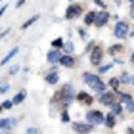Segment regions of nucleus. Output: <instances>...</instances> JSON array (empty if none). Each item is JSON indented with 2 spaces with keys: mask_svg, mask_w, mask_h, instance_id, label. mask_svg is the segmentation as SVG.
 I'll use <instances>...</instances> for the list:
<instances>
[{
  "mask_svg": "<svg viewBox=\"0 0 134 134\" xmlns=\"http://www.w3.org/2000/svg\"><path fill=\"white\" fill-rule=\"evenodd\" d=\"M107 84L113 88V92H117V94H119V88H121V79H119V77H113V79H109V82H107Z\"/></svg>",
  "mask_w": 134,
  "mask_h": 134,
  "instance_id": "a211bd4d",
  "label": "nucleus"
},
{
  "mask_svg": "<svg viewBox=\"0 0 134 134\" xmlns=\"http://www.w3.org/2000/svg\"><path fill=\"white\" fill-rule=\"evenodd\" d=\"M107 126V129H115V125H117V115L115 113H105V123H103Z\"/></svg>",
  "mask_w": 134,
  "mask_h": 134,
  "instance_id": "2eb2a0df",
  "label": "nucleus"
},
{
  "mask_svg": "<svg viewBox=\"0 0 134 134\" xmlns=\"http://www.w3.org/2000/svg\"><path fill=\"white\" fill-rule=\"evenodd\" d=\"M109 12L107 10H102V12H98V15H96V23L94 25L96 27H103V25H107V21H109Z\"/></svg>",
  "mask_w": 134,
  "mask_h": 134,
  "instance_id": "9b49d317",
  "label": "nucleus"
},
{
  "mask_svg": "<svg viewBox=\"0 0 134 134\" xmlns=\"http://www.w3.org/2000/svg\"><path fill=\"white\" fill-rule=\"evenodd\" d=\"M15 125H17V121L15 119H12V117H4L2 121H0V129H2L4 132H8L12 129H15Z\"/></svg>",
  "mask_w": 134,
  "mask_h": 134,
  "instance_id": "f8f14e48",
  "label": "nucleus"
},
{
  "mask_svg": "<svg viewBox=\"0 0 134 134\" xmlns=\"http://www.w3.org/2000/svg\"><path fill=\"white\" fill-rule=\"evenodd\" d=\"M59 67H67V69L75 67V58H73V54H63L62 59H59Z\"/></svg>",
  "mask_w": 134,
  "mask_h": 134,
  "instance_id": "ddd939ff",
  "label": "nucleus"
},
{
  "mask_svg": "<svg viewBox=\"0 0 134 134\" xmlns=\"http://www.w3.org/2000/svg\"><path fill=\"white\" fill-rule=\"evenodd\" d=\"M25 2H27V0H17V4H15V6H17V8H21V6L25 4Z\"/></svg>",
  "mask_w": 134,
  "mask_h": 134,
  "instance_id": "f704fd0d",
  "label": "nucleus"
},
{
  "mask_svg": "<svg viewBox=\"0 0 134 134\" xmlns=\"http://www.w3.org/2000/svg\"><path fill=\"white\" fill-rule=\"evenodd\" d=\"M130 2H134V0H130Z\"/></svg>",
  "mask_w": 134,
  "mask_h": 134,
  "instance_id": "ea45409f",
  "label": "nucleus"
},
{
  "mask_svg": "<svg viewBox=\"0 0 134 134\" xmlns=\"http://www.w3.org/2000/svg\"><path fill=\"white\" fill-rule=\"evenodd\" d=\"M96 15H98V12H88V14H84V25L90 27L96 23Z\"/></svg>",
  "mask_w": 134,
  "mask_h": 134,
  "instance_id": "dca6fc26",
  "label": "nucleus"
},
{
  "mask_svg": "<svg viewBox=\"0 0 134 134\" xmlns=\"http://www.w3.org/2000/svg\"><path fill=\"white\" fill-rule=\"evenodd\" d=\"M17 71H19V65H12L10 67V75H15Z\"/></svg>",
  "mask_w": 134,
  "mask_h": 134,
  "instance_id": "7c9ffc66",
  "label": "nucleus"
},
{
  "mask_svg": "<svg viewBox=\"0 0 134 134\" xmlns=\"http://www.w3.org/2000/svg\"><path fill=\"white\" fill-rule=\"evenodd\" d=\"M126 111H129V113H134V100L129 103V105H126Z\"/></svg>",
  "mask_w": 134,
  "mask_h": 134,
  "instance_id": "2f4dec72",
  "label": "nucleus"
},
{
  "mask_svg": "<svg viewBox=\"0 0 134 134\" xmlns=\"http://www.w3.org/2000/svg\"><path fill=\"white\" fill-rule=\"evenodd\" d=\"M117 100H119V94L117 92H111V90H105V92L100 94V98H98V102L102 103V105H105V107H111Z\"/></svg>",
  "mask_w": 134,
  "mask_h": 134,
  "instance_id": "39448f33",
  "label": "nucleus"
},
{
  "mask_svg": "<svg viewBox=\"0 0 134 134\" xmlns=\"http://www.w3.org/2000/svg\"><path fill=\"white\" fill-rule=\"evenodd\" d=\"M8 90H10V84H8V82H4V84H2V88H0V92H2V96H4L6 92H8Z\"/></svg>",
  "mask_w": 134,
  "mask_h": 134,
  "instance_id": "c756f323",
  "label": "nucleus"
},
{
  "mask_svg": "<svg viewBox=\"0 0 134 134\" xmlns=\"http://www.w3.org/2000/svg\"><path fill=\"white\" fill-rule=\"evenodd\" d=\"M35 21H38V15H36V14H35L33 17H29V19H27V21H25V23H23V25H21V29H27V27H31V25H33Z\"/></svg>",
  "mask_w": 134,
  "mask_h": 134,
  "instance_id": "a878e982",
  "label": "nucleus"
},
{
  "mask_svg": "<svg viewBox=\"0 0 134 134\" xmlns=\"http://www.w3.org/2000/svg\"><path fill=\"white\" fill-rule=\"evenodd\" d=\"M17 52H19V48H17V46H14V48H12V50H10V52H8V54H6V56L2 58V63L6 65V63H8V62H10V59L14 58V56H17Z\"/></svg>",
  "mask_w": 134,
  "mask_h": 134,
  "instance_id": "6ab92c4d",
  "label": "nucleus"
},
{
  "mask_svg": "<svg viewBox=\"0 0 134 134\" xmlns=\"http://www.w3.org/2000/svg\"><path fill=\"white\" fill-rule=\"evenodd\" d=\"M62 121H63V123H69V121H71V115H69L67 109H63V111H62Z\"/></svg>",
  "mask_w": 134,
  "mask_h": 134,
  "instance_id": "c85d7f7f",
  "label": "nucleus"
},
{
  "mask_svg": "<svg viewBox=\"0 0 134 134\" xmlns=\"http://www.w3.org/2000/svg\"><path fill=\"white\" fill-rule=\"evenodd\" d=\"M25 96H27V92H25V90H21V92H17V94L14 96V103H15V105H17V103H21L23 100H25Z\"/></svg>",
  "mask_w": 134,
  "mask_h": 134,
  "instance_id": "4be33fe9",
  "label": "nucleus"
},
{
  "mask_svg": "<svg viewBox=\"0 0 134 134\" xmlns=\"http://www.w3.org/2000/svg\"><path fill=\"white\" fill-rule=\"evenodd\" d=\"M44 81L48 82V84H58L59 82V73H58V65H54V67H50V71L44 75Z\"/></svg>",
  "mask_w": 134,
  "mask_h": 134,
  "instance_id": "1a4fd4ad",
  "label": "nucleus"
},
{
  "mask_svg": "<svg viewBox=\"0 0 134 134\" xmlns=\"http://www.w3.org/2000/svg\"><path fill=\"white\" fill-rule=\"evenodd\" d=\"M62 56H63L62 50H56V48H52V50L46 54V59H48V63H52V65H59V59H62Z\"/></svg>",
  "mask_w": 134,
  "mask_h": 134,
  "instance_id": "9d476101",
  "label": "nucleus"
},
{
  "mask_svg": "<svg viewBox=\"0 0 134 134\" xmlns=\"http://www.w3.org/2000/svg\"><path fill=\"white\" fill-rule=\"evenodd\" d=\"M130 84H132V86H134V75H132V82H130Z\"/></svg>",
  "mask_w": 134,
  "mask_h": 134,
  "instance_id": "58836bf2",
  "label": "nucleus"
},
{
  "mask_svg": "<svg viewBox=\"0 0 134 134\" xmlns=\"http://www.w3.org/2000/svg\"><path fill=\"white\" fill-rule=\"evenodd\" d=\"M79 35H81L82 38H86V31H84V29H79Z\"/></svg>",
  "mask_w": 134,
  "mask_h": 134,
  "instance_id": "72a5a7b5",
  "label": "nucleus"
},
{
  "mask_svg": "<svg viewBox=\"0 0 134 134\" xmlns=\"http://www.w3.org/2000/svg\"><path fill=\"white\" fill-rule=\"evenodd\" d=\"M132 100H134V98H132L130 94H126V92H119V102H121V103H125V105H129V103H130Z\"/></svg>",
  "mask_w": 134,
  "mask_h": 134,
  "instance_id": "aec40b11",
  "label": "nucleus"
},
{
  "mask_svg": "<svg viewBox=\"0 0 134 134\" xmlns=\"http://www.w3.org/2000/svg\"><path fill=\"white\" fill-rule=\"evenodd\" d=\"M113 67V63H102L100 67H98V75H103V73H107L109 69Z\"/></svg>",
  "mask_w": 134,
  "mask_h": 134,
  "instance_id": "393cba45",
  "label": "nucleus"
},
{
  "mask_svg": "<svg viewBox=\"0 0 134 134\" xmlns=\"http://www.w3.org/2000/svg\"><path fill=\"white\" fill-rule=\"evenodd\" d=\"M84 117H86V121H88L90 125H94V126H96V125H103V123H105V113L98 111V109H88Z\"/></svg>",
  "mask_w": 134,
  "mask_h": 134,
  "instance_id": "7ed1b4c3",
  "label": "nucleus"
},
{
  "mask_svg": "<svg viewBox=\"0 0 134 134\" xmlns=\"http://www.w3.org/2000/svg\"><path fill=\"white\" fill-rule=\"evenodd\" d=\"M14 105H15L14 100H4V102H2V109H4V111H6V109H12Z\"/></svg>",
  "mask_w": 134,
  "mask_h": 134,
  "instance_id": "cd10ccee",
  "label": "nucleus"
},
{
  "mask_svg": "<svg viewBox=\"0 0 134 134\" xmlns=\"http://www.w3.org/2000/svg\"><path fill=\"white\" fill-rule=\"evenodd\" d=\"M103 54H107V52H103V48L96 44V48L90 52V63L96 65V67H100L102 65V59H103Z\"/></svg>",
  "mask_w": 134,
  "mask_h": 134,
  "instance_id": "0eeeda50",
  "label": "nucleus"
},
{
  "mask_svg": "<svg viewBox=\"0 0 134 134\" xmlns=\"http://www.w3.org/2000/svg\"><path fill=\"white\" fill-rule=\"evenodd\" d=\"M126 134H134V129H132V126H129V129H126Z\"/></svg>",
  "mask_w": 134,
  "mask_h": 134,
  "instance_id": "c9c22d12",
  "label": "nucleus"
},
{
  "mask_svg": "<svg viewBox=\"0 0 134 134\" xmlns=\"http://www.w3.org/2000/svg\"><path fill=\"white\" fill-rule=\"evenodd\" d=\"M82 14V6H79V4H71L69 8H67V12H65V19H77L79 15Z\"/></svg>",
  "mask_w": 134,
  "mask_h": 134,
  "instance_id": "6e6552de",
  "label": "nucleus"
},
{
  "mask_svg": "<svg viewBox=\"0 0 134 134\" xmlns=\"http://www.w3.org/2000/svg\"><path fill=\"white\" fill-rule=\"evenodd\" d=\"M113 35L117 36V38H126V36L130 35V27L126 21H117L113 27Z\"/></svg>",
  "mask_w": 134,
  "mask_h": 134,
  "instance_id": "423d86ee",
  "label": "nucleus"
},
{
  "mask_svg": "<svg viewBox=\"0 0 134 134\" xmlns=\"http://www.w3.org/2000/svg\"><path fill=\"white\" fill-rule=\"evenodd\" d=\"M82 81L98 94H103L107 90V82H103L100 79V75H96V73H82Z\"/></svg>",
  "mask_w": 134,
  "mask_h": 134,
  "instance_id": "f03ea898",
  "label": "nucleus"
},
{
  "mask_svg": "<svg viewBox=\"0 0 134 134\" xmlns=\"http://www.w3.org/2000/svg\"><path fill=\"white\" fill-rule=\"evenodd\" d=\"M96 4H98V6H102V8H103V0H96Z\"/></svg>",
  "mask_w": 134,
  "mask_h": 134,
  "instance_id": "e433bc0d",
  "label": "nucleus"
},
{
  "mask_svg": "<svg viewBox=\"0 0 134 134\" xmlns=\"http://www.w3.org/2000/svg\"><path fill=\"white\" fill-rule=\"evenodd\" d=\"M123 111H125V103H121V102L117 100V102H115L113 105H111V113H115V115L119 117V115L123 113Z\"/></svg>",
  "mask_w": 134,
  "mask_h": 134,
  "instance_id": "f3484780",
  "label": "nucleus"
},
{
  "mask_svg": "<svg viewBox=\"0 0 134 134\" xmlns=\"http://www.w3.org/2000/svg\"><path fill=\"white\" fill-rule=\"evenodd\" d=\"M119 79H121V84H130V82H132V77L129 75V73H123Z\"/></svg>",
  "mask_w": 134,
  "mask_h": 134,
  "instance_id": "bb28decb",
  "label": "nucleus"
},
{
  "mask_svg": "<svg viewBox=\"0 0 134 134\" xmlns=\"http://www.w3.org/2000/svg\"><path fill=\"white\" fill-rule=\"evenodd\" d=\"M71 129L75 130L77 134H90L94 129V125H90L88 121H73L71 123Z\"/></svg>",
  "mask_w": 134,
  "mask_h": 134,
  "instance_id": "20e7f679",
  "label": "nucleus"
},
{
  "mask_svg": "<svg viewBox=\"0 0 134 134\" xmlns=\"http://www.w3.org/2000/svg\"><path fill=\"white\" fill-rule=\"evenodd\" d=\"M63 54H73L75 52V44H73V42L69 40V42H65V46H63V50H62Z\"/></svg>",
  "mask_w": 134,
  "mask_h": 134,
  "instance_id": "b1692460",
  "label": "nucleus"
},
{
  "mask_svg": "<svg viewBox=\"0 0 134 134\" xmlns=\"http://www.w3.org/2000/svg\"><path fill=\"white\" fill-rule=\"evenodd\" d=\"M63 46H65V42L62 38H54L52 40V48H56V50H63Z\"/></svg>",
  "mask_w": 134,
  "mask_h": 134,
  "instance_id": "5701e85b",
  "label": "nucleus"
},
{
  "mask_svg": "<svg viewBox=\"0 0 134 134\" xmlns=\"http://www.w3.org/2000/svg\"><path fill=\"white\" fill-rule=\"evenodd\" d=\"M38 132H40V130H38V129H35V126H33V129H29V130H27V134H38Z\"/></svg>",
  "mask_w": 134,
  "mask_h": 134,
  "instance_id": "473e14b6",
  "label": "nucleus"
},
{
  "mask_svg": "<svg viewBox=\"0 0 134 134\" xmlns=\"http://www.w3.org/2000/svg\"><path fill=\"white\" fill-rule=\"evenodd\" d=\"M121 52H123V44H113V46L107 48V54H109V56H115V54H121Z\"/></svg>",
  "mask_w": 134,
  "mask_h": 134,
  "instance_id": "412c9836",
  "label": "nucleus"
},
{
  "mask_svg": "<svg viewBox=\"0 0 134 134\" xmlns=\"http://www.w3.org/2000/svg\"><path fill=\"white\" fill-rule=\"evenodd\" d=\"M77 102L82 103V105H90V103L94 102V98H92L90 94H86V92H79V94H77Z\"/></svg>",
  "mask_w": 134,
  "mask_h": 134,
  "instance_id": "4468645a",
  "label": "nucleus"
},
{
  "mask_svg": "<svg viewBox=\"0 0 134 134\" xmlns=\"http://www.w3.org/2000/svg\"><path fill=\"white\" fill-rule=\"evenodd\" d=\"M75 88H73V84H62V86L58 88V92L54 94V100H52V115H56V107H58V111L59 109H63L67 105H71L73 100H77L75 98Z\"/></svg>",
  "mask_w": 134,
  "mask_h": 134,
  "instance_id": "f257e3e1",
  "label": "nucleus"
},
{
  "mask_svg": "<svg viewBox=\"0 0 134 134\" xmlns=\"http://www.w3.org/2000/svg\"><path fill=\"white\" fill-rule=\"evenodd\" d=\"M130 62H132V65H134V52H132V56H130Z\"/></svg>",
  "mask_w": 134,
  "mask_h": 134,
  "instance_id": "4c0bfd02",
  "label": "nucleus"
}]
</instances>
